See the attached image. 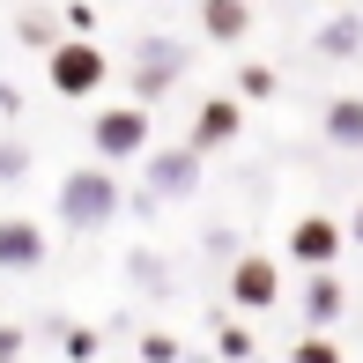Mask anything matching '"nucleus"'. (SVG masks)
<instances>
[{"mask_svg":"<svg viewBox=\"0 0 363 363\" xmlns=\"http://www.w3.org/2000/svg\"><path fill=\"white\" fill-rule=\"evenodd\" d=\"M15 38H23V45H38V52H52V45H60V15H45V8H30L23 23H15Z\"/></svg>","mask_w":363,"mask_h":363,"instance_id":"2eb2a0df","label":"nucleus"},{"mask_svg":"<svg viewBox=\"0 0 363 363\" xmlns=\"http://www.w3.org/2000/svg\"><path fill=\"white\" fill-rule=\"evenodd\" d=\"M89 30H96V8H89V0H74V8L60 15V38H89Z\"/></svg>","mask_w":363,"mask_h":363,"instance_id":"a211bd4d","label":"nucleus"},{"mask_svg":"<svg viewBox=\"0 0 363 363\" xmlns=\"http://www.w3.org/2000/svg\"><path fill=\"white\" fill-rule=\"evenodd\" d=\"M45 74H52L60 96H96V89L111 82V60L96 52L89 38H60L52 52H45Z\"/></svg>","mask_w":363,"mask_h":363,"instance_id":"f03ea898","label":"nucleus"},{"mask_svg":"<svg viewBox=\"0 0 363 363\" xmlns=\"http://www.w3.org/2000/svg\"><path fill=\"white\" fill-rule=\"evenodd\" d=\"M186 67H193V52H186L178 38H141V45H134V104L148 111L156 96H171Z\"/></svg>","mask_w":363,"mask_h":363,"instance_id":"7ed1b4c3","label":"nucleus"},{"mask_svg":"<svg viewBox=\"0 0 363 363\" xmlns=\"http://www.w3.org/2000/svg\"><path fill=\"white\" fill-rule=\"evenodd\" d=\"M0 356H8V363L23 356V326H0Z\"/></svg>","mask_w":363,"mask_h":363,"instance_id":"5701e85b","label":"nucleus"},{"mask_svg":"<svg viewBox=\"0 0 363 363\" xmlns=\"http://www.w3.org/2000/svg\"><path fill=\"white\" fill-rule=\"evenodd\" d=\"M111 216H119V178L104 171V163H82V171L60 178V230H104Z\"/></svg>","mask_w":363,"mask_h":363,"instance_id":"f257e3e1","label":"nucleus"},{"mask_svg":"<svg viewBox=\"0 0 363 363\" xmlns=\"http://www.w3.org/2000/svg\"><path fill=\"white\" fill-rule=\"evenodd\" d=\"M89 148H96V163H126V156H141L148 148V111L141 104H111V111H96L89 119Z\"/></svg>","mask_w":363,"mask_h":363,"instance_id":"20e7f679","label":"nucleus"},{"mask_svg":"<svg viewBox=\"0 0 363 363\" xmlns=\"http://www.w3.org/2000/svg\"><path fill=\"white\" fill-rule=\"evenodd\" d=\"M230 296H238L245 311H267L274 296H282V274H274V259H267V252H245L238 267H230Z\"/></svg>","mask_w":363,"mask_h":363,"instance_id":"6e6552de","label":"nucleus"},{"mask_svg":"<svg viewBox=\"0 0 363 363\" xmlns=\"http://www.w3.org/2000/svg\"><path fill=\"white\" fill-rule=\"evenodd\" d=\"M141 363H178V341L171 334H141Z\"/></svg>","mask_w":363,"mask_h":363,"instance_id":"aec40b11","label":"nucleus"},{"mask_svg":"<svg viewBox=\"0 0 363 363\" xmlns=\"http://www.w3.org/2000/svg\"><path fill=\"white\" fill-rule=\"evenodd\" d=\"M341 223L334 216H296L289 223V259H304L311 274H334V259H341Z\"/></svg>","mask_w":363,"mask_h":363,"instance_id":"423d86ee","label":"nucleus"},{"mask_svg":"<svg viewBox=\"0 0 363 363\" xmlns=\"http://www.w3.org/2000/svg\"><path fill=\"white\" fill-rule=\"evenodd\" d=\"M341 311H349V289H341L334 274H311V289H304V326H311V334H326Z\"/></svg>","mask_w":363,"mask_h":363,"instance_id":"9d476101","label":"nucleus"},{"mask_svg":"<svg viewBox=\"0 0 363 363\" xmlns=\"http://www.w3.org/2000/svg\"><path fill=\"white\" fill-rule=\"evenodd\" d=\"M289 363H341V349H334L326 334H304V341L289 349Z\"/></svg>","mask_w":363,"mask_h":363,"instance_id":"dca6fc26","label":"nucleus"},{"mask_svg":"<svg viewBox=\"0 0 363 363\" xmlns=\"http://www.w3.org/2000/svg\"><path fill=\"white\" fill-rule=\"evenodd\" d=\"M356 245H363V208H356Z\"/></svg>","mask_w":363,"mask_h":363,"instance_id":"b1692460","label":"nucleus"},{"mask_svg":"<svg viewBox=\"0 0 363 363\" xmlns=\"http://www.w3.org/2000/svg\"><path fill=\"white\" fill-rule=\"evenodd\" d=\"M23 171H30V148L23 141H0V186H15Z\"/></svg>","mask_w":363,"mask_h":363,"instance_id":"f3484780","label":"nucleus"},{"mask_svg":"<svg viewBox=\"0 0 363 363\" xmlns=\"http://www.w3.org/2000/svg\"><path fill=\"white\" fill-rule=\"evenodd\" d=\"M245 134V104H238V96H208V104L201 111H193V156H208V148H230V141H238Z\"/></svg>","mask_w":363,"mask_h":363,"instance_id":"0eeeda50","label":"nucleus"},{"mask_svg":"<svg viewBox=\"0 0 363 363\" xmlns=\"http://www.w3.org/2000/svg\"><path fill=\"white\" fill-rule=\"evenodd\" d=\"M67 356H74V363L96 356V334H89V326H74V334H67Z\"/></svg>","mask_w":363,"mask_h":363,"instance_id":"4be33fe9","label":"nucleus"},{"mask_svg":"<svg viewBox=\"0 0 363 363\" xmlns=\"http://www.w3.org/2000/svg\"><path fill=\"white\" fill-rule=\"evenodd\" d=\"M134 282H148V289H163V267H156V252H134Z\"/></svg>","mask_w":363,"mask_h":363,"instance_id":"412c9836","label":"nucleus"},{"mask_svg":"<svg viewBox=\"0 0 363 363\" xmlns=\"http://www.w3.org/2000/svg\"><path fill=\"white\" fill-rule=\"evenodd\" d=\"M326 141L363 148V96H334V104H326Z\"/></svg>","mask_w":363,"mask_h":363,"instance_id":"ddd939ff","label":"nucleus"},{"mask_svg":"<svg viewBox=\"0 0 363 363\" xmlns=\"http://www.w3.org/2000/svg\"><path fill=\"white\" fill-rule=\"evenodd\" d=\"M0 267H8V274L45 267V223H30V216H0Z\"/></svg>","mask_w":363,"mask_h":363,"instance_id":"1a4fd4ad","label":"nucleus"},{"mask_svg":"<svg viewBox=\"0 0 363 363\" xmlns=\"http://www.w3.org/2000/svg\"><path fill=\"white\" fill-rule=\"evenodd\" d=\"M274 89H282V74H274L267 60H245V67H238V104H267Z\"/></svg>","mask_w":363,"mask_h":363,"instance_id":"4468645a","label":"nucleus"},{"mask_svg":"<svg viewBox=\"0 0 363 363\" xmlns=\"http://www.w3.org/2000/svg\"><path fill=\"white\" fill-rule=\"evenodd\" d=\"M311 45H319V60H356V52H363V15L341 8L334 23H319V38H311Z\"/></svg>","mask_w":363,"mask_h":363,"instance_id":"f8f14e48","label":"nucleus"},{"mask_svg":"<svg viewBox=\"0 0 363 363\" xmlns=\"http://www.w3.org/2000/svg\"><path fill=\"white\" fill-rule=\"evenodd\" d=\"M201 30L216 45H238L245 30H252V8H245V0H201Z\"/></svg>","mask_w":363,"mask_h":363,"instance_id":"9b49d317","label":"nucleus"},{"mask_svg":"<svg viewBox=\"0 0 363 363\" xmlns=\"http://www.w3.org/2000/svg\"><path fill=\"white\" fill-rule=\"evenodd\" d=\"M216 349H223L230 363H252V334H245V326H223V334H216Z\"/></svg>","mask_w":363,"mask_h":363,"instance_id":"6ab92c4d","label":"nucleus"},{"mask_svg":"<svg viewBox=\"0 0 363 363\" xmlns=\"http://www.w3.org/2000/svg\"><path fill=\"white\" fill-rule=\"evenodd\" d=\"M0 363H8V356H0Z\"/></svg>","mask_w":363,"mask_h":363,"instance_id":"393cba45","label":"nucleus"},{"mask_svg":"<svg viewBox=\"0 0 363 363\" xmlns=\"http://www.w3.org/2000/svg\"><path fill=\"white\" fill-rule=\"evenodd\" d=\"M193 186H201V156L193 148H156L148 156V186L134 208H163V201H193Z\"/></svg>","mask_w":363,"mask_h":363,"instance_id":"39448f33","label":"nucleus"}]
</instances>
